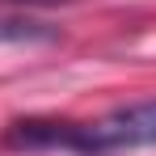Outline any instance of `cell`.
Returning a JSON list of instances; mask_svg holds the SVG:
<instances>
[{"instance_id": "obj_2", "label": "cell", "mask_w": 156, "mask_h": 156, "mask_svg": "<svg viewBox=\"0 0 156 156\" xmlns=\"http://www.w3.org/2000/svg\"><path fill=\"white\" fill-rule=\"evenodd\" d=\"M59 38V30L42 26V21H0V47H9V42H55Z\"/></svg>"}, {"instance_id": "obj_3", "label": "cell", "mask_w": 156, "mask_h": 156, "mask_svg": "<svg viewBox=\"0 0 156 156\" xmlns=\"http://www.w3.org/2000/svg\"><path fill=\"white\" fill-rule=\"evenodd\" d=\"M4 4H34V9H55V4H80V0H4Z\"/></svg>"}, {"instance_id": "obj_1", "label": "cell", "mask_w": 156, "mask_h": 156, "mask_svg": "<svg viewBox=\"0 0 156 156\" xmlns=\"http://www.w3.org/2000/svg\"><path fill=\"white\" fill-rule=\"evenodd\" d=\"M135 148H156V97L122 105L97 122H76L72 156H105V152H135Z\"/></svg>"}]
</instances>
